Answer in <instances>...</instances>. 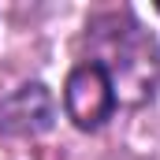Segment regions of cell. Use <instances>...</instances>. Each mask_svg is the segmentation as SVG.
Here are the masks:
<instances>
[{
  "mask_svg": "<svg viewBox=\"0 0 160 160\" xmlns=\"http://www.w3.org/2000/svg\"><path fill=\"white\" fill-rule=\"evenodd\" d=\"M86 41H89V56L86 60H93V63H101L108 71L119 104L134 108V104H145L157 93L160 45L130 11L97 15L86 26Z\"/></svg>",
  "mask_w": 160,
  "mask_h": 160,
  "instance_id": "obj_1",
  "label": "cell"
},
{
  "mask_svg": "<svg viewBox=\"0 0 160 160\" xmlns=\"http://www.w3.org/2000/svg\"><path fill=\"white\" fill-rule=\"evenodd\" d=\"M63 108H67V119L78 130H101L119 108V97H116L108 71L93 60L75 63L67 82H63Z\"/></svg>",
  "mask_w": 160,
  "mask_h": 160,
  "instance_id": "obj_2",
  "label": "cell"
},
{
  "mask_svg": "<svg viewBox=\"0 0 160 160\" xmlns=\"http://www.w3.org/2000/svg\"><path fill=\"white\" fill-rule=\"evenodd\" d=\"M52 123H56V101L41 82H22L0 97V134L34 138L45 134Z\"/></svg>",
  "mask_w": 160,
  "mask_h": 160,
  "instance_id": "obj_3",
  "label": "cell"
},
{
  "mask_svg": "<svg viewBox=\"0 0 160 160\" xmlns=\"http://www.w3.org/2000/svg\"><path fill=\"white\" fill-rule=\"evenodd\" d=\"M157 11H160V4H157Z\"/></svg>",
  "mask_w": 160,
  "mask_h": 160,
  "instance_id": "obj_4",
  "label": "cell"
}]
</instances>
